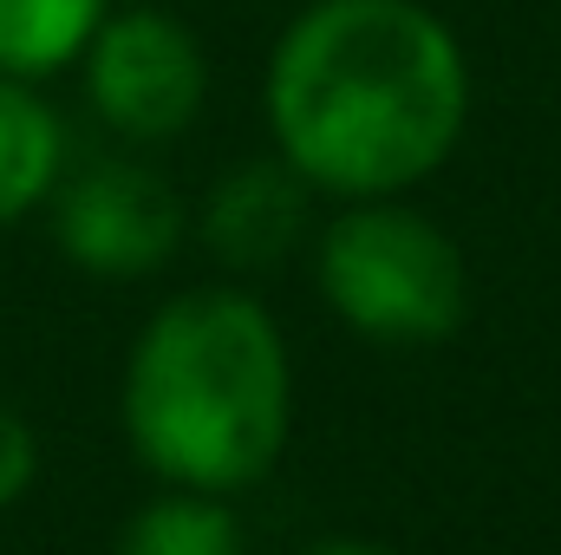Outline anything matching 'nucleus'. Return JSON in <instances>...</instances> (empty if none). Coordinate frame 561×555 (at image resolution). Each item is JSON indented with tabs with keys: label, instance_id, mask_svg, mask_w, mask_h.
I'll return each instance as SVG.
<instances>
[{
	"label": "nucleus",
	"instance_id": "nucleus-1",
	"mask_svg": "<svg viewBox=\"0 0 561 555\" xmlns=\"http://www.w3.org/2000/svg\"><path fill=\"white\" fill-rule=\"evenodd\" d=\"M470 66L424 0H313L268 59L275 157L327 196L424 183L463 138Z\"/></svg>",
	"mask_w": 561,
	"mask_h": 555
},
{
	"label": "nucleus",
	"instance_id": "nucleus-2",
	"mask_svg": "<svg viewBox=\"0 0 561 555\" xmlns=\"http://www.w3.org/2000/svg\"><path fill=\"white\" fill-rule=\"evenodd\" d=\"M125 438L170 490L236 497L287 444V347L242 287H190L150 314L125 366Z\"/></svg>",
	"mask_w": 561,
	"mask_h": 555
},
{
	"label": "nucleus",
	"instance_id": "nucleus-3",
	"mask_svg": "<svg viewBox=\"0 0 561 555\" xmlns=\"http://www.w3.org/2000/svg\"><path fill=\"white\" fill-rule=\"evenodd\" d=\"M313 275L327 307L386 347H431L463 327L470 275L463 249L419 209L392 196H366L320 229Z\"/></svg>",
	"mask_w": 561,
	"mask_h": 555
},
{
	"label": "nucleus",
	"instance_id": "nucleus-4",
	"mask_svg": "<svg viewBox=\"0 0 561 555\" xmlns=\"http://www.w3.org/2000/svg\"><path fill=\"white\" fill-rule=\"evenodd\" d=\"M85 99L92 112L138 144H163L190 132L209 66L203 46L183 20L157 13V7H118L99 20V33L85 39Z\"/></svg>",
	"mask_w": 561,
	"mask_h": 555
},
{
	"label": "nucleus",
	"instance_id": "nucleus-5",
	"mask_svg": "<svg viewBox=\"0 0 561 555\" xmlns=\"http://www.w3.org/2000/svg\"><path fill=\"white\" fill-rule=\"evenodd\" d=\"M53 236L66 262L99 281H138L163 269L183 242L176 190L131 157H99L53 190Z\"/></svg>",
	"mask_w": 561,
	"mask_h": 555
},
{
	"label": "nucleus",
	"instance_id": "nucleus-6",
	"mask_svg": "<svg viewBox=\"0 0 561 555\" xmlns=\"http://www.w3.org/2000/svg\"><path fill=\"white\" fill-rule=\"evenodd\" d=\"M300 216H307V183L280 157H249L209 190L203 242H209L216 262H229L242 275H262L300 242Z\"/></svg>",
	"mask_w": 561,
	"mask_h": 555
},
{
	"label": "nucleus",
	"instance_id": "nucleus-7",
	"mask_svg": "<svg viewBox=\"0 0 561 555\" xmlns=\"http://www.w3.org/2000/svg\"><path fill=\"white\" fill-rule=\"evenodd\" d=\"M59 170H66L59 112L26 79H0V229L39 209L59 190Z\"/></svg>",
	"mask_w": 561,
	"mask_h": 555
},
{
	"label": "nucleus",
	"instance_id": "nucleus-8",
	"mask_svg": "<svg viewBox=\"0 0 561 555\" xmlns=\"http://www.w3.org/2000/svg\"><path fill=\"white\" fill-rule=\"evenodd\" d=\"M112 0H0V79H53L85 53Z\"/></svg>",
	"mask_w": 561,
	"mask_h": 555
},
{
	"label": "nucleus",
	"instance_id": "nucleus-9",
	"mask_svg": "<svg viewBox=\"0 0 561 555\" xmlns=\"http://www.w3.org/2000/svg\"><path fill=\"white\" fill-rule=\"evenodd\" d=\"M118 555H249V550H242V523L222 497L163 490L125 523Z\"/></svg>",
	"mask_w": 561,
	"mask_h": 555
},
{
	"label": "nucleus",
	"instance_id": "nucleus-10",
	"mask_svg": "<svg viewBox=\"0 0 561 555\" xmlns=\"http://www.w3.org/2000/svg\"><path fill=\"white\" fill-rule=\"evenodd\" d=\"M39 477V438L13 399H0V510H13Z\"/></svg>",
	"mask_w": 561,
	"mask_h": 555
},
{
	"label": "nucleus",
	"instance_id": "nucleus-11",
	"mask_svg": "<svg viewBox=\"0 0 561 555\" xmlns=\"http://www.w3.org/2000/svg\"><path fill=\"white\" fill-rule=\"evenodd\" d=\"M307 555H399V550H386V543H366V536H327V543H313Z\"/></svg>",
	"mask_w": 561,
	"mask_h": 555
}]
</instances>
